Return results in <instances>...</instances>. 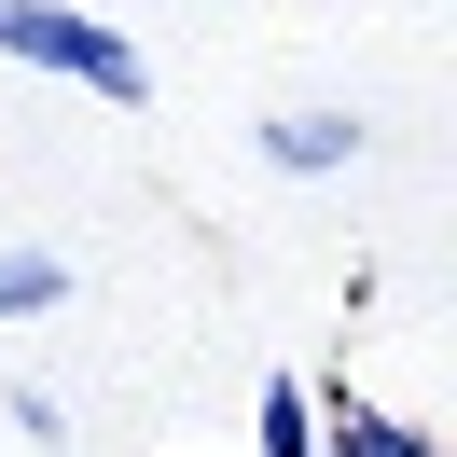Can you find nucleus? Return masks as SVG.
I'll return each mask as SVG.
<instances>
[{"instance_id": "1", "label": "nucleus", "mask_w": 457, "mask_h": 457, "mask_svg": "<svg viewBox=\"0 0 457 457\" xmlns=\"http://www.w3.org/2000/svg\"><path fill=\"white\" fill-rule=\"evenodd\" d=\"M0 56H29V70H56V84L112 97V112H139V97H153L139 42H125V29H97V14H70V0H0Z\"/></svg>"}, {"instance_id": "2", "label": "nucleus", "mask_w": 457, "mask_h": 457, "mask_svg": "<svg viewBox=\"0 0 457 457\" xmlns=\"http://www.w3.org/2000/svg\"><path fill=\"white\" fill-rule=\"evenodd\" d=\"M319 457H457V444L416 429V416H374L361 388H333V402H319Z\"/></svg>"}, {"instance_id": "3", "label": "nucleus", "mask_w": 457, "mask_h": 457, "mask_svg": "<svg viewBox=\"0 0 457 457\" xmlns=\"http://www.w3.org/2000/svg\"><path fill=\"white\" fill-rule=\"evenodd\" d=\"M263 153H278L291 180H319V167H346V153H361V112H278V125H263Z\"/></svg>"}, {"instance_id": "4", "label": "nucleus", "mask_w": 457, "mask_h": 457, "mask_svg": "<svg viewBox=\"0 0 457 457\" xmlns=\"http://www.w3.org/2000/svg\"><path fill=\"white\" fill-rule=\"evenodd\" d=\"M263 457H319V388L305 374H263Z\"/></svg>"}, {"instance_id": "5", "label": "nucleus", "mask_w": 457, "mask_h": 457, "mask_svg": "<svg viewBox=\"0 0 457 457\" xmlns=\"http://www.w3.org/2000/svg\"><path fill=\"white\" fill-rule=\"evenodd\" d=\"M42 305H70V263L56 250H0V319H42Z\"/></svg>"}]
</instances>
